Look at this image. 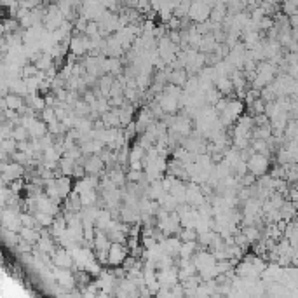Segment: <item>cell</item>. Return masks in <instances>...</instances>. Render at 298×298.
<instances>
[{"label":"cell","instance_id":"603a6c76","mask_svg":"<svg viewBox=\"0 0 298 298\" xmlns=\"http://www.w3.org/2000/svg\"><path fill=\"white\" fill-rule=\"evenodd\" d=\"M39 66L35 65V63H26L25 66H23V77L25 79H28V77H35V75H39Z\"/></svg>","mask_w":298,"mask_h":298},{"label":"cell","instance_id":"9a60e30c","mask_svg":"<svg viewBox=\"0 0 298 298\" xmlns=\"http://www.w3.org/2000/svg\"><path fill=\"white\" fill-rule=\"evenodd\" d=\"M74 168H75V161L72 157L63 155V157L59 159V170H61V173L65 174V176H72V174H74Z\"/></svg>","mask_w":298,"mask_h":298},{"label":"cell","instance_id":"8992f818","mask_svg":"<svg viewBox=\"0 0 298 298\" xmlns=\"http://www.w3.org/2000/svg\"><path fill=\"white\" fill-rule=\"evenodd\" d=\"M208 199L206 195L201 190V183H195V181L188 180L187 181V203L194 208H199L201 204L206 203Z\"/></svg>","mask_w":298,"mask_h":298},{"label":"cell","instance_id":"7c38bea8","mask_svg":"<svg viewBox=\"0 0 298 298\" xmlns=\"http://www.w3.org/2000/svg\"><path fill=\"white\" fill-rule=\"evenodd\" d=\"M188 81V72L185 68H176V70H171L170 74V82L171 84H176L180 87H183Z\"/></svg>","mask_w":298,"mask_h":298},{"label":"cell","instance_id":"4fadbf2b","mask_svg":"<svg viewBox=\"0 0 298 298\" xmlns=\"http://www.w3.org/2000/svg\"><path fill=\"white\" fill-rule=\"evenodd\" d=\"M241 230L244 232V236L250 239L251 244L261 239V227H258V225H243Z\"/></svg>","mask_w":298,"mask_h":298},{"label":"cell","instance_id":"52a82bcc","mask_svg":"<svg viewBox=\"0 0 298 298\" xmlns=\"http://www.w3.org/2000/svg\"><path fill=\"white\" fill-rule=\"evenodd\" d=\"M85 171L87 174H96V176H103L107 174V164L98 154L94 155H87V161H85Z\"/></svg>","mask_w":298,"mask_h":298},{"label":"cell","instance_id":"d4e9b609","mask_svg":"<svg viewBox=\"0 0 298 298\" xmlns=\"http://www.w3.org/2000/svg\"><path fill=\"white\" fill-rule=\"evenodd\" d=\"M145 178V171H138V170H129L128 171V181H134V183H140Z\"/></svg>","mask_w":298,"mask_h":298},{"label":"cell","instance_id":"8fae6325","mask_svg":"<svg viewBox=\"0 0 298 298\" xmlns=\"http://www.w3.org/2000/svg\"><path fill=\"white\" fill-rule=\"evenodd\" d=\"M19 236H21V239L28 241V243L32 244H37L39 239H41V230L35 227H21V230H19Z\"/></svg>","mask_w":298,"mask_h":298},{"label":"cell","instance_id":"ffe728a7","mask_svg":"<svg viewBox=\"0 0 298 298\" xmlns=\"http://www.w3.org/2000/svg\"><path fill=\"white\" fill-rule=\"evenodd\" d=\"M178 236H180L181 241H197L199 234L195 228H188V227H183L180 232H178Z\"/></svg>","mask_w":298,"mask_h":298},{"label":"cell","instance_id":"3957f363","mask_svg":"<svg viewBox=\"0 0 298 298\" xmlns=\"http://www.w3.org/2000/svg\"><path fill=\"white\" fill-rule=\"evenodd\" d=\"M89 49H91V37H87L85 33H79L75 32L72 35V41H70V52L79 58L82 56L89 54Z\"/></svg>","mask_w":298,"mask_h":298},{"label":"cell","instance_id":"484cf974","mask_svg":"<svg viewBox=\"0 0 298 298\" xmlns=\"http://www.w3.org/2000/svg\"><path fill=\"white\" fill-rule=\"evenodd\" d=\"M85 174H87V171H85V166L77 164V162H75L74 174H72V178H75V180H81V178H84Z\"/></svg>","mask_w":298,"mask_h":298},{"label":"cell","instance_id":"44dd1931","mask_svg":"<svg viewBox=\"0 0 298 298\" xmlns=\"http://www.w3.org/2000/svg\"><path fill=\"white\" fill-rule=\"evenodd\" d=\"M91 21V19H87L85 16L79 14L77 19L74 21V32H79V33H84L85 28H87V23Z\"/></svg>","mask_w":298,"mask_h":298},{"label":"cell","instance_id":"4316f807","mask_svg":"<svg viewBox=\"0 0 298 298\" xmlns=\"http://www.w3.org/2000/svg\"><path fill=\"white\" fill-rule=\"evenodd\" d=\"M168 30H181V18H178V16H173V18L170 19V23H168Z\"/></svg>","mask_w":298,"mask_h":298},{"label":"cell","instance_id":"9c48e42d","mask_svg":"<svg viewBox=\"0 0 298 298\" xmlns=\"http://www.w3.org/2000/svg\"><path fill=\"white\" fill-rule=\"evenodd\" d=\"M28 131H30V136H32V138H42L44 134H47V132H49L47 122H44L41 117L35 119V121H33V124L28 128Z\"/></svg>","mask_w":298,"mask_h":298},{"label":"cell","instance_id":"ba28073f","mask_svg":"<svg viewBox=\"0 0 298 298\" xmlns=\"http://www.w3.org/2000/svg\"><path fill=\"white\" fill-rule=\"evenodd\" d=\"M220 92L223 96H234L236 94V87H234V82H232L230 77H218L216 82H214Z\"/></svg>","mask_w":298,"mask_h":298},{"label":"cell","instance_id":"d6986e66","mask_svg":"<svg viewBox=\"0 0 298 298\" xmlns=\"http://www.w3.org/2000/svg\"><path fill=\"white\" fill-rule=\"evenodd\" d=\"M35 65L39 66V70H42V72H45V70H49V68H51L52 65H54V58H52V56H49V54H42L41 58L37 59V61H35Z\"/></svg>","mask_w":298,"mask_h":298},{"label":"cell","instance_id":"cb8c5ba5","mask_svg":"<svg viewBox=\"0 0 298 298\" xmlns=\"http://www.w3.org/2000/svg\"><path fill=\"white\" fill-rule=\"evenodd\" d=\"M41 119L44 122H52V121H56V108L54 107H45L44 110L41 112Z\"/></svg>","mask_w":298,"mask_h":298},{"label":"cell","instance_id":"30bf717a","mask_svg":"<svg viewBox=\"0 0 298 298\" xmlns=\"http://www.w3.org/2000/svg\"><path fill=\"white\" fill-rule=\"evenodd\" d=\"M218 44H220V42L214 39L213 33H208V35H203V41H201V45H199V51L204 52V54H211V52H214V49H216Z\"/></svg>","mask_w":298,"mask_h":298},{"label":"cell","instance_id":"5bb4252c","mask_svg":"<svg viewBox=\"0 0 298 298\" xmlns=\"http://www.w3.org/2000/svg\"><path fill=\"white\" fill-rule=\"evenodd\" d=\"M35 218H37V223H39V227H51L52 223H54V220H56V216L54 214H51V213H45V211H41V210H37L35 211Z\"/></svg>","mask_w":298,"mask_h":298},{"label":"cell","instance_id":"5b68a950","mask_svg":"<svg viewBox=\"0 0 298 298\" xmlns=\"http://www.w3.org/2000/svg\"><path fill=\"white\" fill-rule=\"evenodd\" d=\"M129 255V248L126 243H112L110 250H108V265L110 267H117L122 265L124 260Z\"/></svg>","mask_w":298,"mask_h":298},{"label":"cell","instance_id":"2e32d148","mask_svg":"<svg viewBox=\"0 0 298 298\" xmlns=\"http://www.w3.org/2000/svg\"><path fill=\"white\" fill-rule=\"evenodd\" d=\"M145 155H147V148H143L138 141H134L131 147V154H129V161H143Z\"/></svg>","mask_w":298,"mask_h":298},{"label":"cell","instance_id":"277c9868","mask_svg":"<svg viewBox=\"0 0 298 298\" xmlns=\"http://www.w3.org/2000/svg\"><path fill=\"white\" fill-rule=\"evenodd\" d=\"M52 256V263L54 267H59V269H74L75 260H74V253L68 248L58 246V250L51 255Z\"/></svg>","mask_w":298,"mask_h":298},{"label":"cell","instance_id":"ac0fdd59","mask_svg":"<svg viewBox=\"0 0 298 298\" xmlns=\"http://www.w3.org/2000/svg\"><path fill=\"white\" fill-rule=\"evenodd\" d=\"M12 138H14L16 141H25V140H30V131L28 128H25V126L18 124L14 128V131H12Z\"/></svg>","mask_w":298,"mask_h":298},{"label":"cell","instance_id":"e0dca14e","mask_svg":"<svg viewBox=\"0 0 298 298\" xmlns=\"http://www.w3.org/2000/svg\"><path fill=\"white\" fill-rule=\"evenodd\" d=\"M221 98H223V94H221L220 89H218L216 85H211V87L206 91V103L208 105H213L214 107Z\"/></svg>","mask_w":298,"mask_h":298},{"label":"cell","instance_id":"6da1fadb","mask_svg":"<svg viewBox=\"0 0 298 298\" xmlns=\"http://www.w3.org/2000/svg\"><path fill=\"white\" fill-rule=\"evenodd\" d=\"M211 9H213V5H211L208 0H192L188 18L194 23H204L210 19Z\"/></svg>","mask_w":298,"mask_h":298},{"label":"cell","instance_id":"7402d4cb","mask_svg":"<svg viewBox=\"0 0 298 298\" xmlns=\"http://www.w3.org/2000/svg\"><path fill=\"white\" fill-rule=\"evenodd\" d=\"M2 150H5L7 154L12 155L18 150V141H16L14 138H4V140H2Z\"/></svg>","mask_w":298,"mask_h":298},{"label":"cell","instance_id":"7a4b0ae2","mask_svg":"<svg viewBox=\"0 0 298 298\" xmlns=\"http://www.w3.org/2000/svg\"><path fill=\"white\" fill-rule=\"evenodd\" d=\"M248 168H250V173H253L255 176H263V174L269 173L270 157H267L265 154H260V152H255L248 159Z\"/></svg>","mask_w":298,"mask_h":298}]
</instances>
